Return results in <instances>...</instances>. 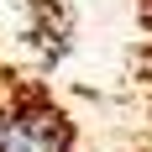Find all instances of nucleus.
<instances>
[{"label":"nucleus","instance_id":"nucleus-1","mask_svg":"<svg viewBox=\"0 0 152 152\" xmlns=\"http://www.w3.org/2000/svg\"><path fill=\"white\" fill-rule=\"evenodd\" d=\"M0 152H74V126L42 94L0 100Z\"/></svg>","mask_w":152,"mask_h":152},{"label":"nucleus","instance_id":"nucleus-2","mask_svg":"<svg viewBox=\"0 0 152 152\" xmlns=\"http://www.w3.org/2000/svg\"><path fill=\"white\" fill-rule=\"evenodd\" d=\"M147 21H152V11H147Z\"/></svg>","mask_w":152,"mask_h":152}]
</instances>
